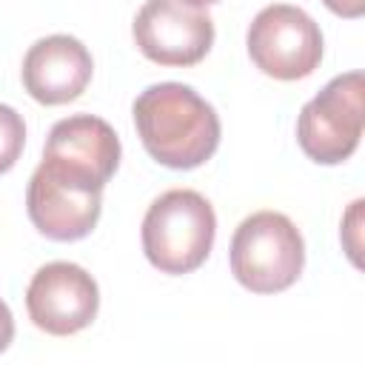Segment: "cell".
I'll list each match as a JSON object with an SVG mask.
<instances>
[{
	"label": "cell",
	"mask_w": 365,
	"mask_h": 365,
	"mask_svg": "<svg viewBox=\"0 0 365 365\" xmlns=\"http://www.w3.org/2000/svg\"><path fill=\"white\" fill-rule=\"evenodd\" d=\"M134 125L143 148L165 168L188 171L214 157L220 117L191 86L154 83L134 100Z\"/></svg>",
	"instance_id": "obj_1"
},
{
	"label": "cell",
	"mask_w": 365,
	"mask_h": 365,
	"mask_svg": "<svg viewBox=\"0 0 365 365\" xmlns=\"http://www.w3.org/2000/svg\"><path fill=\"white\" fill-rule=\"evenodd\" d=\"M143 251L163 274L197 271L217 237V217L211 202L194 188H171L160 194L143 217Z\"/></svg>",
	"instance_id": "obj_2"
},
{
	"label": "cell",
	"mask_w": 365,
	"mask_h": 365,
	"mask_svg": "<svg viewBox=\"0 0 365 365\" xmlns=\"http://www.w3.org/2000/svg\"><path fill=\"white\" fill-rule=\"evenodd\" d=\"M231 274L254 294H279L291 288L305 265L299 228L279 211L245 217L231 237Z\"/></svg>",
	"instance_id": "obj_3"
},
{
	"label": "cell",
	"mask_w": 365,
	"mask_h": 365,
	"mask_svg": "<svg viewBox=\"0 0 365 365\" xmlns=\"http://www.w3.org/2000/svg\"><path fill=\"white\" fill-rule=\"evenodd\" d=\"M362 71L334 77L314 100H308L297 120L299 148L319 165L345 163L362 137Z\"/></svg>",
	"instance_id": "obj_4"
},
{
	"label": "cell",
	"mask_w": 365,
	"mask_h": 365,
	"mask_svg": "<svg viewBox=\"0 0 365 365\" xmlns=\"http://www.w3.org/2000/svg\"><path fill=\"white\" fill-rule=\"evenodd\" d=\"M248 54L274 80H302L322 60V31L311 14L288 3H271L248 26Z\"/></svg>",
	"instance_id": "obj_5"
},
{
	"label": "cell",
	"mask_w": 365,
	"mask_h": 365,
	"mask_svg": "<svg viewBox=\"0 0 365 365\" xmlns=\"http://www.w3.org/2000/svg\"><path fill=\"white\" fill-rule=\"evenodd\" d=\"M137 48L157 66L185 68L214 46V20L191 0H145L131 26Z\"/></svg>",
	"instance_id": "obj_6"
},
{
	"label": "cell",
	"mask_w": 365,
	"mask_h": 365,
	"mask_svg": "<svg viewBox=\"0 0 365 365\" xmlns=\"http://www.w3.org/2000/svg\"><path fill=\"white\" fill-rule=\"evenodd\" d=\"M26 211L43 237L74 242L94 231L103 211V188L40 160L26 188Z\"/></svg>",
	"instance_id": "obj_7"
},
{
	"label": "cell",
	"mask_w": 365,
	"mask_h": 365,
	"mask_svg": "<svg viewBox=\"0 0 365 365\" xmlns=\"http://www.w3.org/2000/svg\"><path fill=\"white\" fill-rule=\"evenodd\" d=\"M97 282L77 262H46L26 288L29 319L51 336H71L88 328L97 317Z\"/></svg>",
	"instance_id": "obj_8"
},
{
	"label": "cell",
	"mask_w": 365,
	"mask_h": 365,
	"mask_svg": "<svg viewBox=\"0 0 365 365\" xmlns=\"http://www.w3.org/2000/svg\"><path fill=\"white\" fill-rule=\"evenodd\" d=\"M91 71L94 60L88 48L71 34L43 37L23 57V86L29 97L43 106L77 100L91 83Z\"/></svg>",
	"instance_id": "obj_9"
},
{
	"label": "cell",
	"mask_w": 365,
	"mask_h": 365,
	"mask_svg": "<svg viewBox=\"0 0 365 365\" xmlns=\"http://www.w3.org/2000/svg\"><path fill=\"white\" fill-rule=\"evenodd\" d=\"M43 160L106 188L120 165V137L103 117L71 114L51 125Z\"/></svg>",
	"instance_id": "obj_10"
},
{
	"label": "cell",
	"mask_w": 365,
	"mask_h": 365,
	"mask_svg": "<svg viewBox=\"0 0 365 365\" xmlns=\"http://www.w3.org/2000/svg\"><path fill=\"white\" fill-rule=\"evenodd\" d=\"M23 145H26V123H23V117L11 106L0 103V174L14 168V163L23 154Z\"/></svg>",
	"instance_id": "obj_11"
},
{
	"label": "cell",
	"mask_w": 365,
	"mask_h": 365,
	"mask_svg": "<svg viewBox=\"0 0 365 365\" xmlns=\"http://www.w3.org/2000/svg\"><path fill=\"white\" fill-rule=\"evenodd\" d=\"M334 14H339V17H348V20H356V17H362V11H365V0H322Z\"/></svg>",
	"instance_id": "obj_12"
},
{
	"label": "cell",
	"mask_w": 365,
	"mask_h": 365,
	"mask_svg": "<svg viewBox=\"0 0 365 365\" xmlns=\"http://www.w3.org/2000/svg\"><path fill=\"white\" fill-rule=\"evenodd\" d=\"M11 339H14V317H11L9 305L0 299V354L11 345Z\"/></svg>",
	"instance_id": "obj_13"
},
{
	"label": "cell",
	"mask_w": 365,
	"mask_h": 365,
	"mask_svg": "<svg viewBox=\"0 0 365 365\" xmlns=\"http://www.w3.org/2000/svg\"><path fill=\"white\" fill-rule=\"evenodd\" d=\"M191 3H197V6H211V3H220V0H191Z\"/></svg>",
	"instance_id": "obj_14"
}]
</instances>
